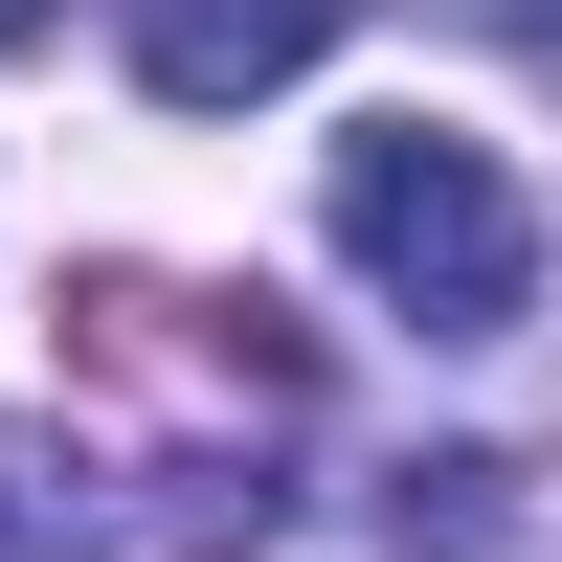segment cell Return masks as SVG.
Returning a JSON list of instances; mask_svg holds the SVG:
<instances>
[{
	"instance_id": "obj_1",
	"label": "cell",
	"mask_w": 562,
	"mask_h": 562,
	"mask_svg": "<svg viewBox=\"0 0 562 562\" xmlns=\"http://www.w3.org/2000/svg\"><path fill=\"white\" fill-rule=\"evenodd\" d=\"M338 248H360V293L428 315V338H518V293H540V203L473 135H428V113L338 135Z\"/></svg>"
},
{
	"instance_id": "obj_2",
	"label": "cell",
	"mask_w": 562,
	"mask_h": 562,
	"mask_svg": "<svg viewBox=\"0 0 562 562\" xmlns=\"http://www.w3.org/2000/svg\"><path fill=\"white\" fill-rule=\"evenodd\" d=\"M338 23L360 0H135V90H158V113H248V90H293Z\"/></svg>"
},
{
	"instance_id": "obj_3",
	"label": "cell",
	"mask_w": 562,
	"mask_h": 562,
	"mask_svg": "<svg viewBox=\"0 0 562 562\" xmlns=\"http://www.w3.org/2000/svg\"><path fill=\"white\" fill-rule=\"evenodd\" d=\"M495 518H518V473H495V450H405V473H383V540H405V562H473Z\"/></svg>"
},
{
	"instance_id": "obj_6",
	"label": "cell",
	"mask_w": 562,
	"mask_h": 562,
	"mask_svg": "<svg viewBox=\"0 0 562 562\" xmlns=\"http://www.w3.org/2000/svg\"><path fill=\"white\" fill-rule=\"evenodd\" d=\"M45 23H68V0H0V45H45Z\"/></svg>"
},
{
	"instance_id": "obj_5",
	"label": "cell",
	"mask_w": 562,
	"mask_h": 562,
	"mask_svg": "<svg viewBox=\"0 0 562 562\" xmlns=\"http://www.w3.org/2000/svg\"><path fill=\"white\" fill-rule=\"evenodd\" d=\"M495 45H518V68H540V90H562V0H495Z\"/></svg>"
},
{
	"instance_id": "obj_4",
	"label": "cell",
	"mask_w": 562,
	"mask_h": 562,
	"mask_svg": "<svg viewBox=\"0 0 562 562\" xmlns=\"http://www.w3.org/2000/svg\"><path fill=\"white\" fill-rule=\"evenodd\" d=\"M0 562H113V540H90V518H45V495L0 473Z\"/></svg>"
}]
</instances>
